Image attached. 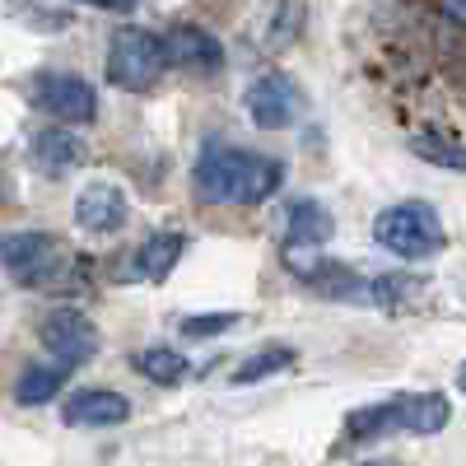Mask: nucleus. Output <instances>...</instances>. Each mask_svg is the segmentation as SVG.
Here are the masks:
<instances>
[{"label": "nucleus", "mask_w": 466, "mask_h": 466, "mask_svg": "<svg viewBox=\"0 0 466 466\" xmlns=\"http://www.w3.org/2000/svg\"><path fill=\"white\" fill-rule=\"evenodd\" d=\"M285 164L257 149L215 140L197 159V197L210 206H261L280 191Z\"/></svg>", "instance_id": "obj_1"}, {"label": "nucleus", "mask_w": 466, "mask_h": 466, "mask_svg": "<svg viewBox=\"0 0 466 466\" xmlns=\"http://www.w3.org/2000/svg\"><path fill=\"white\" fill-rule=\"evenodd\" d=\"M452 406L443 392H397L392 401H373L345 415V439L350 443H373L387 434H410V439H434L448 430Z\"/></svg>", "instance_id": "obj_2"}, {"label": "nucleus", "mask_w": 466, "mask_h": 466, "mask_svg": "<svg viewBox=\"0 0 466 466\" xmlns=\"http://www.w3.org/2000/svg\"><path fill=\"white\" fill-rule=\"evenodd\" d=\"M0 266L24 289H66L80 280V261L66 252L56 233H43V228L0 233Z\"/></svg>", "instance_id": "obj_3"}, {"label": "nucleus", "mask_w": 466, "mask_h": 466, "mask_svg": "<svg viewBox=\"0 0 466 466\" xmlns=\"http://www.w3.org/2000/svg\"><path fill=\"white\" fill-rule=\"evenodd\" d=\"M373 243L401 261H430L448 248V228L430 201H397L373 215Z\"/></svg>", "instance_id": "obj_4"}, {"label": "nucleus", "mask_w": 466, "mask_h": 466, "mask_svg": "<svg viewBox=\"0 0 466 466\" xmlns=\"http://www.w3.org/2000/svg\"><path fill=\"white\" fill-rule=\"evenodd\" d=\"M168 56H164V37H154L149 28H116L107 43V85L122 94H149L159 85Z\"/></svg>", "instance_id": "obj_5"}, {"label": "nucleus", "mask_w": 466, "mask_h": 466, "mask_svg": "<svg viewBox=\"0 0 466 466\" xmlns=\"http://www.w3.org/2000/svg\"><path fill=\"white\" fill-rule=\"evenodd\" d=\"M28 98H33L37 112H47L52 122H66V127H89L98 116V89L85 80V75H70V70L33 75Z\"/></svg>", "instance_id": "obj_6"}, {"label": "nucleus", "mask_w": 466, "mask_h": 466, "mask_svg": "<svg viewBox=\"0 0 466 466\" xmlns=\"http://www.w3.org/2000/svg\"><path fill=\"white\" fill-rule=\"evenodd\" d=\"M243 107H248V116L261 131H285L303 112V94H299V85L289 80L285 70H266V75H257V80L248 85Z\"/></svg>", "instance_id": "obj_7"}, {"label": "nucleus", "mask_w": 466, "mask_h": 466, "mask_svg": "<svg viewBox=\"0 0 466 466\" xmlns=\"http://www.w3.org/2000/svg\"><path fill=\"white\" fill-rule=\"evenodd\" d=\"M43 345L52 350V355H61V360H70V364H85V360H94L98 350H103V336H98V327L80 313V308H52V313L43 318Z\"/></svg>", "instance_id": "obj_8"}, {"label": "nucleus", "mask_w": 466, "mask_h": 466, "mask_svg": "<svg viewBox=\"0 0 466 466\" xmlns=\"http://www.w3.org/2000/svg\"><path fill=\"white\" fill-rule=\"evenodd\" d=\"M164 56H168V66L191 70V75H219V70H224L219 37L206 33L201 24H173V28L164 33Z\"/></svg>", "instance_id": "obj_9"}, {"label": "nucleus", "mask_w": 466, "mask_h": 466, "mask_svg": "<svg viewBox=\"0 0 466 466\" xmlns=\"http://www.w3.org/2000/svg\"><path fill=\"white\" fill-rule=\"evenodd\" d=\"M61 420L70 430H112V424L131 420V401L112 387H80L61 401Z\"/></svg>", "instance_id": "obj_10"}, {"label": "nucleus", "mask_w": 466, "mask_h": 466, "mask_svg": "<svg viewBox=\"0 0 466 466\" xmlns=\"http://www.w3.org/2000/svg\"><path fill=\"white\" fill-rule=\"evenodd\" d=\"M28 159H33L37 173L66 177V173H80L89 164V145L75 136L66 122H56V127H43V131L28 140Z\"/></svg>", "instance_id": "obj_11"}, {"label": "nucleus", "mask_w": 466, "mask_h": 466, "mask_svg": "<svg viewBox=\"0 0 466 466\" xmlns=\"http://www.w3.org/2000/svg\"><path fill=\"white\" fill-rule=\"evenodd\" d=\"M127 215H131V206L122 197V187H112V182H89L75 197V224L85 233H116L127 224Z\"/></svg>", "instance_id": "obj_12"}, {"label": "nucleus", "mask_w": 466, "mask_h": 466, "mask_svg": "<svg viewBox=\"0 0 466 466\" xmlns=\"http://www.w3.org/2000/svg\"><path fill=\"white\" fill-rule=\"evenodd\" d=\"M182 252H187V233H177V228L149 233V238L136 248L131 276H136V280H149V285H164V280L173 276V266L182 261Z\"/></svg>", "instance_id": "obj_13"}, {"label": "nucleus", "mask_w": 466, "mask_h": 466, "mask_svg": "<svg viewBox=\"0 0 466 466\" xmlns=\"http://www.w3.org/2000/svg\"><path fill=\"white\" fill-rule=\"evenodd\" d=\"M336 233V219L327 206L318 201H294L289 206V224H285V252H313V248H327Z\"/></svg>", "instance_id": "obj_14"}, {"label": "nucleus", "mask_w": 466, "mask_h": 466, "mask_svg": "<svg viewBox=\"0 0 466 466\" xmlns=\"http://www.w3.org/2000/svg\"><path fill=\"white\" fill-rule=\"evenodd\" d=\"M70 360H61V355H52V360H37V364H28L24 373H19V382H15V397H19V406H43V401H52L61 387H66V378H70Z\"/></svg>", "instance_id": "obj_15"}, {"label": "nucleus", "mask_w": 466, "mask_h": 466, "mask_svg": "<svg viewBox=\"0 0 466 466\" xmlns=\"http://www.w3.org/2000/svg\"><path fill=\"white\" fill-rule=\"evenodd\" d=\"M410 154L424 164H434L443 173H466V140L443 131V127H420L410 136Z\"/></svg>", "instance_id": "obj_16"}, {"label": "nucleus", "mask_w": 466, "mask_h": 466, "mask_svg": "<svg viewBox=\"0 0 466 466\" xmlns=\"http://www.w3.org/2000/svg\"><path fill=\"white\" fill-rule=\"evenodd\" d=\"M131 364H136V373H140V378L159 382V387H173V382H182V378H187V360L177 355V350H168V345H145Z\"/></svg>", "instance_id": "obj_17"}, {"label": "nucleus", "mask_w": 466, "mask_h": 466, "mask_svg": "<svg viewBox=\"0 0 466 466\" xmlns=\"http://www.w3.org/2000/svg\"><path fill=\"white\" fill-rule=\"evenodd\" d=\"M294 360H299V350L294 345H261L257 355H248L238 369H233V382H261V378H270V373H285V369H294Z\"/></svg>", "instance_id": "obj_18"}, {"label": "nucleus", "mask_w": 466, "mask_h": 466, "mask_svg": "<svg viewBox=\"0 0 466 466\" xmlns=\"http://www.w3.org/2000/svg\"><path fill=\"white\" fill-rule=\"evenodd\" d=\"M420 294H424V280H420V276H406V270L373 280V303L387 308V313H401V308H410Z\"/></svg>", "instance_id": "obj_19"}, {"label": "nucleus", "mask_w": 466, "mask_h": 466, "mask_svg": "<svg viewBox=\"0 0 466 466\" xmlns=\"http://www.w3.org/2000/svg\"><path fill=\"white\" fill-rule=\"evenodd\" d=\"M238 322H243L238 313H191V318H182V322H177V331H182L187 340H210V336L233 331Z\"/></svg>", "instance_id": "obj_20"}, {"label": "nucleus", "mask_w": 466, "mask_h": 466, "mask_svg": "<svg viewBox=\"0 0 466 466\" xmlns=\"http://www.w3.org/2000/svg\"><path fill=\"white\" fill-rule=\"evenodd\" d=\"M439 15H443L452 28H466V0H439Z\"/></svg>", "instance_id": "obj_21"}, {"label": "nucleus", "mask_w": 466, "mask_h": 466, "mask_svg": "<svg viewBox=\"0 0 466 466\" xmlns=\"http://www.w3.org/2000/svg\"><path fill=\"white\" fill-rule=\"evenodd\" d=\"M75 5H89V10H112V15H122V10H131L136 0H75Z\"/></svg>", "instance_id": "obj_22"}, {"label": "nucleus", "mask_w": 466, "mask_h": 466, "mask_svg": "<svg viewBox=\"0 0 466 466\" xmlns=\"http://www.w3.org/2000/svg\"><path fill=\"white\" fill-rule=\"evenodd\" d=\"M457 392L466 397V360H461V369H457Z\"/></svg>", "instance_id": "obj_23"}]
</instances>
